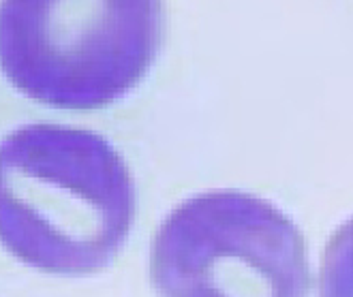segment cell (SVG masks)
<instances>
[{
    "label": "cell",
    "instance_id": "obj_1",
    "mask_svg": "<svg viewBox=\"0 0 353 297\" xmlns=\"http://www.w3.org/2000/svg\"><path fill=\"white\" fill-rule=\"evenodd\" d=\"M135 218V186L116 147L62 124H26L0 139V244L52 274L108 267Z\"/></svg>",
    "mask_w": 353,
    "mask_h": 297
},
{
    "label": "cell",
    "instance_id": "obj_2",
    "mask_svg": "<svg viewBox=\"0 0 353 297\" xmlns=\"http://www.w3.org/2000/svg\"><path fill=\"white\" fill-rule=\"evenodd\" d=\"M163 39L154 0L0 3V69L60 110H97L133 90Z\"/></svg>",
    "mask_w": 353,
    "mask_h": 297
},
{
    "label": "cell",
    "instance_id": "obj_4",
    "mask_svg": "<svg viewBox=\"0 0 353 297\" xmlns=\"http://www.w3.org/2000/svg\"><path fill=\"white\" fill-rule=\"evenodd\" d=\"M319 297H353V218L332 236L325 248Z\"/></svg>",
    "mask_w": 353,
    "mask_h": 297
},
{
    "label": "cell",
    "instance_id": "obj_3",
    "mask_svg": "<svg viewBox=\"0 0 353 297\" xmlns=\"http://www.w3.org/2000/svg\"><path fill=\"white\" fill-rule=\"evenodd\" d=\"M152 280L161 297H306L308 254L272 203L212 190L178 205L157 233Z\"/></svg>",
    "mask_w": 353,
    "mask_h": 297
}]
</instances>
